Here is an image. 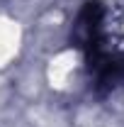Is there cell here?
I'll return each instance as SVG.
<instances>
[{
  "mask_svg": "<svg viewBox=\"0 0 124 127\" xmlns=\"http://www.w3.org/2000/svg\"><path fill=\"white\" fill-rule=\"evenodd\" d=\"M105 22H107V10L100 0L85 2L83 10L78 12L76 25H73V44L83 51L85 59L105 49V39H107Z\"/></svg>",
  "mask_w": 124,
  "mask_h": 127,
  "instance_id": "1",
  "label": "cell"
}]
</instances>
